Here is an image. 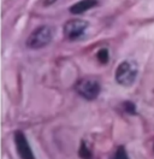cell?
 Wrapping results in <instances>:
<instances>
[{"label":"cell","mask_w":154,"mask_h":159,"mask_svg":"<svg viewBox=\"0 0 154 159\" xmlns=\"http://www.w3.org/2000/svg\"><path fill=\"white\" fill-rule=\"evenodd\" d=\"M138 74L137 65L131 60H123L115 71L116 82L122 87H130L134 84Z\"/></svg>","instance_id":"obj_1"},{"label":"cell","mask_w":154,"mask_h":159,"mask_svg":"<svg viewBox=\"0 0 154 159\" xmlns=\"http://www.w3.org/2000/svg\"><path fill=\"white\" fill-rule=\"evenodd\" d=\"M53 40V29L49 25H41L31 31L29 38L25 41L28 48L38 50L49 45Z\"/></svg>","instance_id":"obj_2"},{"label":"cell","mask_w":154,"mask_h":159,"mask_svg":"<svg viewBox=\"0 0 154 159\" xmlns=\"http://www.w3.org/2000/svg\"><path fill=\"white\" fill-rule=\"evenodd\" d=\"M75 89L79 97L92 101L99 97V94L101 92V84H100L99 80L94 79V77H83L79 81H77Z\"/></svg>","instance_id":"obj_3"},{"label":"cell","mask_w":154,"mask_h":159,"mask_svg":"<svg viewBox=\"0 0 154 159\" xmlns=\"http://www.w3.org/2000/svg\"><path fill=\"white\" fill-rule=\"evenodd\" d=\"M88 25H89V23L84 20H79V18L70 20L64 24L63 34L67 40L74 41V40L79 39L86 33Z\"/></svg>","instance_id":"obj_4"},{"label":"cell","mask_w":154,"mask_h":159,"mask_svg":"<svg viewBox=\"0 0 154 159\" xmlns=\"http://www.w3.org/2000/svg\"><path fill=\"white\" fill-rule=\"evenodd\" d=\"M15 145H16V149H17V154L19 156L20 159H35L34 157V153H33V149L30 147L28 142L27 136L24 135L23 131L17 130L15 133Z\"/></svg>","instance_id":"obj_5"},{"label":"cell","mask_w":154,"mask_h":159,"mask_svg":"<svg viewBox=\"0 0 154 159\" xmlns=\"http://www.w3.org/2000/svg\"><path fill=\"white\" fill-rule=\"evenodd\" d=\"M97 4H99L97 0H81L70 7V12L72 15H81V13L97 6Z\"/></svg>","instance_id":"obj_6"},{"label":"cell","mask_w":154,"mask_h":159,"mask_svg":"<svg viewBox=\"0 0 154 159\" xmlns=\"http://www.w3.org/2000/svg\"><path fill=\"white\" fill-rule=\"evenodd\" d=\"M111 159H129V156H128V153H126L125 147L119 146V147L115 151V153L112 154Z\"/></svg>","instance_id":"obj_7"},{"label":"cell","mask_w":154,"mask_h":159,"mask_svg":"<svg viewBox=\"0 0 154 159\" xmlns=\"http://www.w3.org/2000/svg\"><path fill=\"white\" fill-rule=\"evenodd\" d=\"M96 58H97V60L101 64H106L108 61V59H110V57H108V50L107 48H101V50L97 52Z\"/></svg>","instance_id":"obj_8"},{"label":"cell","mask_w":154,"mask_h":159,"mask_svg":"<svg viewBox=\"0 0 154 159\" xmlns=\"http://www.w3.org/2000/svg\"><path fill=\"white\" fill-rule=\"evenodd\" d=\"M124 107H125V110H126L129 113H131V115H134L135 112H136V107H135V105L133 104V102H130V101L124 102Z\"/></svg>","instance_id":"obj_9"},{"label":"cell","mask_w":154,"mask_h":159,"mask_svg":"<svg viewBox=\"0 0 154 159\" xmlns=\"http://www.w3.org/2000/svg\"><path fill=\"white\" fill-rule=\"evenodd\" d=\"M57 0H45V2H43V5L45 6H47V5H52L53 2H56Z\"/></svg>","instance_id":"obj_10"}]
</instances>
